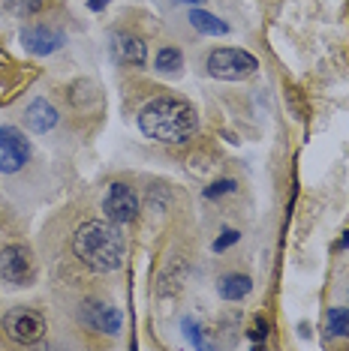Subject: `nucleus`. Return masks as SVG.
<instances>
[{
    "instance_id": "f257e3e1",
    "label": "nucleus",
    "mask_w": 349,
    "mask_h": 351,
    "mask_svg": "<svg viewBox=\"0 0 349 351\" xmlns=\"http://www.w3.org/2000/svg\"><path fill=\"white\" fill-rule=\"evenodd\" d=\"M139 130L160 145H187L199 132V114L181 97H157L142 106Z\"/></svg>"
},
{
    "instance_id": "423d86ee",
    "label": "nucleus",
    "mask_w": 349,
    "mask_h": 351,
    "mask_svg": "<svg viewBox=\"0 0 349 351\" xmlns=\"http://www.w3.org/2000/svg\"><path fill=\"white\" fill-rule=\"evenodd\" d=\"M30 162V141L19 126H0V171L15 174Z\"/></svg>"
},
{
    "instance_id": "f8f14e48",
    "label": "nucleus",
    "mask_w": 349,
    "mask_h": 351,
    "mask_svg": "<svg viewBox=\"0 0 349 351\" xmlns=\"http://www.w3.org/2000/svg\"><path fill=\"white\" fill-rule=\"evenodd\" d=\"M187 19H190V27L199 30V34H205V36H226L229 34L226 21L217 19V15L208 12V10H202V6H193Z\"/></svg>"
},
{
    "instance_id": "7ed1b4c3",
    "label": "nucleus",
    "mask_w": 349,
    "mask_h": 351,
    "mask_svg": "<svg viewBox=\"0 0 349 351\" xmlns=\"http://www.w3.org/2000/svg\"><path fill=\"white\" fill-rule=\"evenodd\" d=\"M259 69V60L244 49H214L208 54V73L220 82H244Z\"/></svg>"
},
{
    "instance_id": "4468645a",
    "label": "nucleus",
    "mask_w": 349,
    "mask_h": 351,
    "mask_svg": "<svg viewBox=\"0 0 349 351\" xmlns=\"http://www.w3.org/2000/svg\"><path fill=\"white\" fill-rule=\"evenodd\" d=\"M181 66H184V51L174 49V45H163L154 58V69L160 75H178Z\"/></svg>"
},
{
    "instance_id": "6e6552de",
    "label": "nucleus",
    "mask_w": 349,
    "mask_h": 351,
    "mask_svg": "<svg viewBox=\"0 0 349 351\" xmlns=\"http://www.w3.org/2000/svg\"><path fill=\"white\" fill-rule=\"evenodd\" d=\"M112 54L117 63H126V66H145L148 63L145 39L130 34V30H115L112 34Z\"/></svg>"
},
{
    "instance_id": "9d476101",
    "label": "nucleus",
    "mask_w": 349,
    "mask_h": 351,
    "mask_svg": "<svg viewBox=\"0 0 349 351\" xmlns=\"http://www.w3.org/2000/svg\"><path fill=\"white\" fill-rule=\"evenodd\" d=\"M82 318H85V324H91L93 330L109 333V337L121 333V313L115 306H109V303H85Z\"/></svg>"
},
{
    "instance_id": "dca6fc26",
    "label": "nucleus",
    "mask_w": 349,
    "mask_h": 351,
    "mask_svg": "<svg viewBox=\"0 0 349 351\" xmlns=\"http://www.w3.org/2000/svg\"><path fill=\"white\" fill-rule=\"evenodd\" d=\"M184 333H187V339L193 342L196 348H205L208 342H205V337H202V327L193 322V318H184Z\"/></svg>"
},
{
    "instance_id": "9b49d317",
    "label": "nucleus",
    "mask_w": 349,
    "mask_h": 351,
    "mask_svg": "<svg viewBox=\"0 0 349 351\" xmlns=\"http://www.w3.org/2000/svg\"><path fill=\"white\" fill-rule=\"evenodd\" d=\"M27 126H30V132H36V135H43V132H49L58 126V108L52 106L49 99H34L27 106Z\"/></svg>"
},
{
    "instance_id": "a211bd4d",
    "label": "nucleus",
    "mask_w": 349,
    "mask_h": 351,
    "mask_svg": "<svg viewBox=\"0 0 349 351\" xmlns=\"http://www.w3.org/2000/svg\"><path fill=\"white\" fill-rule=\"evenodd\" d=\"M238 237H241V234H238V231H235V228H226V231H223V234H220V237H217V241H214V250H217V252H223V250H229V246H232V243H238Z\"/></svg>"
},
{
    "instance_id": "f03ea898",
    "label": "nucleus",
    "mask_w": 349,
    "mask_h": 351,
    "mask_svg": "<svg viewBox=\"0 0 349 351\" xmlns=\"http://www.w3.org/2000/svg\"><path fill=\"white\" fill-rule=\"evenodd\" d=\"M73 252L85 267L97 274H112L124 265L126 241L121 234V226L112 219H87L73 234Z\"/></svg>"
},
{
    "instance_id": "6ab92c4d",
    "label": "nucleus",
    "mask_w": 349,
    "mask_h": 351,
    "mask_svg": "<svg viewBox=\"0 0 349 351\" xmlns=\"http://www.w3.org/2000/svg\"><path fill=\"white\" fill-rule=\"evenodd\" d=\"M265 333H268V322H265V318H256V327L250 330V337H253V339H262Z\"/></svg>"
},
{
    "instance_id": "f3484780",
    "label": "nucleus",
    "mask_w": 349,
    "mask_h": 351,
    "mask_svg": "<svg viewBox=\"0 0 349 351\" xmlns=\"http://www.w3.org/2000/svg\"><path fill=\"white\" fill-rule=\"evenodd\" d=\"M235 193V180H217L214 186L205 189V198H217V195H229Z\"/></svg>"
},
{
    "instance_id": "5701e85b",
    "label": "nucleus",
    "mask_w": 349,
    "mask_h": 351,
    "mask_svg": "<svg viewBox=\"0 0 349 351\" xmlns=\"http://www.w3.org/2000/svg\"><path fill=\"white\" fill-rule=\"evenodd\" d=\"M174 3H187V6H202L205 0H174Z\"/></svg>"
},
{
    "instance_id": "ddd939ff",
    "label": "nucleus",
    "mask_w": 349,
    "mask_h": 351,
    "mask_svg": "<svg viewBox=\"0 0 349 351\" xmlns=\"http://www.w3.org/2000/svg\"><path fill=\"white\" fill-rule=\"evenodd\" d=\"M250 289H253V279L247 274H226L217 282V291L223 300H241L250 294Z\"/></svg>"
},
{
    "instance_id": "0eeeda50",
    "label": "nucleus",
    "mask_w": 349,
    "mask_h": 351,
    "mask_svg": "<svg viewBox=\"0 0 349 351\" xmlns=\"http://www.w3.org/2000/svg\"><path fill=\"white\" fill-rule=\"evenodd\" d=\"M102 210H106V219L117 222V226L133 222L139 217V195L126 183H109L106 195H102Z\"/></svg>"
},
{
    "instance_id": "412c9836",
    "label": "nucleus",
    "mask_w": 349,
    "mask_h": 351,
    "mask_svg": "<svg viewBox=\"0 0 349 351\" xmlns=\"http://www.w3.org/2000/svg\"><path fill=\"white\" fill-rule=\"evenodd\" d=\"M25 12H36L39 10V0H25V6H21Z\"/></svg>"
},
{
    "instance_id": "4be33fe9",
    "label": "nucleus",
    "mask_w": 349,
    "mask_h": 351,
    "mask_svg": "<svg viewBox=\"0 0 349 351\" xmlns=\"http://www.w3.org/2000/svg\"><path fill=\"white\" fill-rule=\"evenodd\" d=\"M337 250H349V231H344V237L337 241Z\"/></svg>"
},
{
    "instance_id": "1a4fd4ad",
    "label": "nucleus",
    "mask_w": 349,
    "mask_h": 351,
    "mask_svg": "<svg viewBox=\"0 0 349 351\" xmlns=\"http://www.w3.org/2000/svg\"><path fill=\"white\" fill-rule=\"evenodd\" d=\"M63 30H54V27H45V25H34V27H25L21 30V43H25V49L30 54H36V58H45V54L58 51L63 45Z\"/></svg>"
},
{
    "instance_id": "aec40b11",
    "label": "nucleus",
    "mask_w": 349,
    "mask_h": 351,
    "mask_svg": "<svg viewBox=\"0 0 349 351\" xmlns=\"http://www.w3.org/2000/svg\"><path fill=\"white\" fill-rule=\"evenodd\" d=\"M87 6H91L93 12H100V10H106L109 6V0H87Z\"/></svg>"
},
{
    "instance_id": "20e7f679",
    "label": "nucleus",
    "mask_w": 349,
    "mask_h": 351,
    "mask_svg": "<svg viewBox=\"0 0 349 351\" xmlns=\"http://www.w3.org/2000/svg\"><path fill=\"white\" fill-rule=\"evenodd\" d=\"M34 276H36V261L27 246L12 243L0 252V279L3 282L15 285V289H25V285L34 282Z\"/></svg>"
},
{
    "instance_id": "2eb2a0df",
    "label": "nucleus",
    "mask_w": 349,
    "mask_h": 351,
    "mask_svg": "<svg viewBox=\"0 0 349 351\" xmlns=\"http://www.w3.org/2000/svg\"><path fill=\"white\" fill-rule=\"evenodd\" d=\"M328 333L349 339V309H328Z\"/></svg>"
},
{
    "instance_id": "39448f33",
    "label": "nucleus",
    "mask_w": 349,
    "mask_h": 351,
    "mask_svg": "<svg viewBox=\"0 0 349 351\" xmlns=\"http://www.w3.org/2000/svg\"><path fill=\"white\" fill-rule=\"evenodd\" d=\"M3 330L19 346H34L45 337V318L30 306H15L3 315Z\"/></svg>"
}]
</instances>
